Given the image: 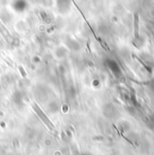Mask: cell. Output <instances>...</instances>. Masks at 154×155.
Wrapping results in <instances>:
<instances>
[{"label": "cell", "mask_w": 154, "mask_h": 155, "mask_svg": "<svg viewBox=\"0 0 154 155\" xmlns=\"http://www.w3.org/2000/svg\"><path fill=\"white\" fill-rule=\"evenodd\" d=\"M34 110L35 111V113H36V115L40 117V119L48 126V127H50L51 129H53L54 128V125H53V124L50 121V119H49V117L46 116V114L42 111V109L39 107L37 104H34Z\"/></svg>", "instance_id": "obj_1"}, {"label": "cell", "mask_w": 154, "mask_h": 155, "mask_svg": "<svg viewBox=\"0 0 154 155\" xmlns=\"http://www.w3.org/2000/svg\"><path fill=\"white\" fill-rule=\"evenodd\" d=\"M133 31H134V37L139 38V15L138 13L134 14V19H133Z\"/></svg>", "instance_id": "obj_2"}, {"label": "cell", "mask_w": 154, "mask_h": 155, "mask_svg": "<svg viewBox=\"0 0 154 155\" xmlns=\"http://www.w3.org/2000/svg\"><path fill=\"white\" fill-rule=\"evenodd\" d=\"M14 7L17 11H24L26 7V2L25 0H16L14 4Z\"/></svg>", "instance_id": "obj_3"}, {"label": "cell", "mask_w": 154, "mask_h": 155, "mask_svg": "<svg viewBox=\"0 0 154 155\" xmlns=\"http://www.w3.org/2000/svg\"><path fill=\"white\" fill-rule=\"evenodd\" d=\"M48 109H49V111H50L51 113L55 114V113L58 111V109H59V106H58V104H57L56 102H51V103L49 105Z\"/></svg>", "instance_id": "obj_4"}, {"label": "cell", "mask_w": 154, "mask_h": 155, "mask_svg": "<svg viewBox=\"0 0 154 155\" xmlns=\"http://www.w3.org/2000/svg\"><path fill=\"white\" fill-rule=\"evenodd\" d=\"M19 71H20V73H21V75L23 76V77H26V72L25 71V69H24V67H22V66H20L19 67Z\"/></svg>", "instance_id": "obj_5"}, {"label": "cell", "mask_w": 154, "mask_h": 155, "mask_svg": "<svg viewBox=\"0 0 154 155\" xmlns=\"http://www.w3.org/2000/svg\"><path fill=\"white\" fill-rule=\"evenodd\" d=\"M80 155H92L91 153H82V154Z\"/></svg>", "instance_id": "obj_6"}]
</instances>
